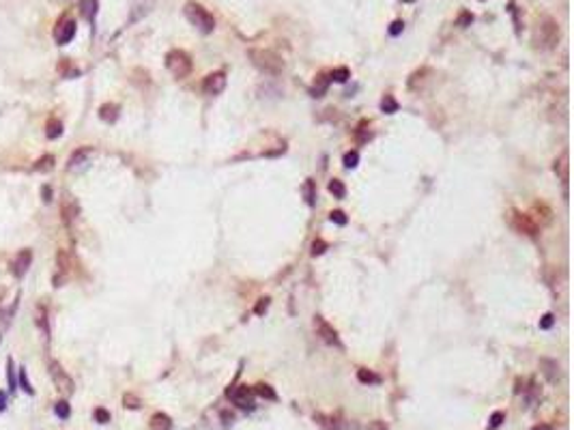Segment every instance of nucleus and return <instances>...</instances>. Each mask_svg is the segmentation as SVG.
Returning a JSON list of instances; mask_svg holds the SVG:
<instances>
[{
  "mask_svg": "<svg viewBox=\"0 0 574 430\" xmlns=\"http://www.w3.org/2000/svg\"><path fill=\"white\" fill-rule=\"evenodd\" d=\"M5 409H7V394L0 392V411H5Z\"/></svg>",
  "mask_w": 574,
  "mask_h": 430,
  "instance_id": "nucleus-48",
  "label": "nucleus"
},
{
  "mask_svg": "<svg viewBox=\"0 0 574 430\" xmlns=\"http://www.w3.org/2000/svg\"><path fill=\"white\" fill-rule=\"evenodd\" d=\"M50 376H52V381H54V385L58 387V392L67 394V396L74 394V390H76L74 379H71V376L62 370V366L58 361H50Z\"/></svg>",
  "mask_w": 574,
  "mask_h": 430,
  "instance_id": "nucleus-6",
  "label": "nucleus"
},
{
  "mask_svg": "<svg viewBox=\"0 0 574 430\" xmlns=\"http://www.w3.org/2000/svg\"><path fill=\"white\" fill-rule=\"evenodd\" d=\"M93 417H95L97 424H108L110 422V411H108V409H103V406H97L95 411H93Z\"/></svg>",
  "mask_w": 574,
  "mask_h": 430,
  "instance_id": "nucleus-36",
  "label": "nucleus"
},
{
  "mask_svg": "<svg viewBox=\"0 0 574 430\" xmlns=\"http://www.w3.org/2000/svg\"><path fill=\"white\" fill-rule=\"evenodd\" d=\"M372 138V131H370V125L363 121V123H359V127L355 129V140H357L359 144H366L368 140Z\"/></svg>",
  "mask_w": 574,
  "mask_h": 430,
  "instance_id": "nucleus-23",
  "label": "nucleus"
},
{
  "mask_svg": "<svg viewBox=\"0 0 574 430\" xmlns=\"http://www.w3.org/2000/svg\"><path fill=\"white\" fill-rule=\"evenodd\" d=\"M314 327H316V333L320 335L323 342L331 344V347H342V342H340V338H338V331L333 329L323 316H316V319H314Z\"/></svg>",
  "mask_w": 574,
  "mask_h": 430,
  "instance_id": "nucleus-9",
  "label": "nucleus"
},
{
  "mask_svg": "<svg viewBox=\"0 0 574 430\" xmlns=\"http://www.w3.org/2000/svg\"><path fill=\"white\" fill-rule=\"evenodd\" d=\"M45 133H48V138H52V140L60 138V135H62V123L58 119H50L48 125H45Z\"/></svg>",
  "mask_w": 574,
  "mask_h": 430,
  "instance_id": "nucleus-22",
  "label": "nucleus"
},
{
  "mask_svg": "<svg viewBox=\"0 0 574 430\" xmlns=\"http://www.w3.org/2000/svg\"><path fill=\"white\" fill-rule=\"evenodd\" d=\"M90 157H93V149H90V146H82V149H78L74 155L69 157L67 170H71V172L84 170V168L90 164Z\"/></svg>",
  "mask_w": 574,
  "mask_h": 430,
  "instance_id": "nucleus-11",
  "label": "nucleus"
},
{
  "mask_svg": "<svg viewBox=\"0 0 574 430\" xmlns=\"http://www.w3.org/2000/svg\"><path fill=\"white\" fill-rule=\"evenodd\" d=\"M78 215H80V207H78V202H76V198L67 194L65 200H62V219H65V224L69 226Z\"/></svg>",
  "mask_w": 574,
  "mask_h": 430,
  "instance_id": "nucleus-14",
  "label": "nucleus"
},
{
  "mask_svg": "<svg viewBox=\"0 0 574 430\" xmlns=\"http://www.w3.org/2000/svg\"><path fill=\"white\" fill-rule=\"evenodd\" d=\"M254 394H258L260 398H267V400H278V394L271 390V385H267V383H258L254 387Z\"/></svg>",
  "mask_w": 574,
  "mask_h": 430,
  "instance_id": "nucleus-25",
  "label": "nucleus"
},
{
  "mask_svg": "<svg viewBox=\"0 0 574 430\" xmlns=\"http://www.w3.org/2000/svg\"><path fill=\"white\" fill-rule=\"evenodd\" d=\"M426 76H430V69L422 67L420 71H415L413 76L409 78V88H411V90H420V88L424 86V82H426Z\"/></svg>",
  "mask_w": 574,
  "mask_h": 430,
  "instance_id": "nucleus-20",
  "label": "nucleus"
},
{
  "mask_svg": "<svg viewBox=\"0 0 574 430\" xmlns=\"http://www.w3.org/2000/svg\"><path fill=\"white\" fill-rule=\"evenodd\" d=\"M531 430H553L550 426H546V424H540V426H534Z\"/></svg>",
  "mask_w": 574,
  "mask_h": 430,
  "instance_id": "nucleus-49",
  "label": "nucleus"
},
{
  "mask_svg": "<svg viewBox=\"0 0 574 430\" xmlns=\"http://www.w3.org/2000/svg\"><path fill=\"white\" fill-rule=\"evenodd\" d=\"M155 7V0H131V13H129V22H138V19L147 17L151 13V9Z\"/></svg>",
  "mask_w": 574,
  "mask_h": 430,
  "instance_id": "nucleus-13",
  "label": "nucleus"
},
{
  "mask_svg": "<svg viewBox=\"0 0 574 430\" xmlns=\"http://www.w3.org/2000/svg\"><path fill=\"white\" fill-rule=\"evenodd\" d=\"M329 192L333 194V198H342L347 196V187H344V183L340 181V179H333V181H329Z\"/></svg>",
  "mask_w": 574,
  "mask_h": 430,
  "instance_id": "nucleus-27",
  "label": "nucleus"
},
{
  "mask_svg": "<svg viewBox=\"0 0 574 430\" xmlns=\"http://www.w3.org/2000/svg\"><path fill=\"white\" fill-rule=\"evenodd\" d=\"M325 250H327V243H325V241H323V239H316L314 243H312V256H320Z\"/></svg>",
  "mask_w": 574,
  "mask_h": 430,
  "instance_id": "nucleus-40",
  "label": "nucleus"
},
{
  "mask_svg": "<svg viewBox=\"0 0 574 430\" xmlns=\"http://www.w3.org/2000/svg\"><path fill=\"white\" fill-rule=\"evenodd\" d=\"M357 379H359V383H363V385H379V383H381V376L374 374V372L368 370V368H359V370H357Z\"/></svg>",
  "mask_w": 574,
  "mask_h": 430,
  "instance_id": "nucleus-21",
  "label": "nucleus"
},
{
  "mask_svg": "<svg viewBox=\"0 0 574 430\" xmlns=\"http://www.w3.org/2000/svg\"><path fill=\"white\" fill-rule=\"evenodd\" d=\"M306 196H308V205H314V183L312 181L306 183Z\"/></svg>",
  "mask_w": 574,
  "mask_h": 430,
  "instance_id": "nucleus-46",
  "label": "nucleus"
},
{
  "mask_svg": "<svg viewBox=\"0 0 574 430\" xmlns=\"http://www.w3.org/2000/svg\"><path fill=\"white\" fill-rule=\"evenodd\" d=\"M58 71L62 73V76H67V78H69V76H78V73H80L74 65H71V60H69V58H62V60H60Z\"/></svg>",
  "mask_w": 574,
  "mask_h": 430,
  "instance_id": "nucleus-33",
  "label": "nucleus"
},
{
  "mask_svg": "<svg viewBox=\"0 0 574 430\" xmlns=\"http://www.w3.org/2000/svg\"><path fill=\"white\" fill-rule=\"evenodd\" d=\"M54 164H56L54 155H43V157H39V160L35 162L33 170H35V172H41V174H45V172H52V170H54Z\"/></svg>",
  "mask_w": 574,
  "mask_h": 430,
  "instance_id": "nucleus-18",
  "label": "nucleus"
},
{
  "mask_svg": "<svg viewBox=\"0 0 574 430\" xmlns=\"http://www.w3.org/2000/svg\"><path fill=\"white\" fill-rule=\"evenodd\" d=\"M368 430H389V428L385 422H381V419H374V422L368 426Z\"/></svg>",
  "mask_w": 574,
  "mask_h": 430,
  "instance_id": "nucleus-47",
  "label": "nucleus"
},
{
  "mask_svg": "<svg viewBox=\"0 0 574 430\" xmlns=\"http://www.w3.org/2000/svg\"><path fill=\"white\" fill-rule=\"evenodd\" d=\"M553 323H555V316H553V314H544V316H542V321H540V327H542V329H550Z\"/></svg>",
  "mask_w": 574,
  "mask_h": 430,
  "instance_id": "nucleus-44",
  "label": "nucleus"
},
{
  "mask_svg": "<svg viewBox=\"0 0 574 430\" xmlns=\"http://www.w3.org/2000/svg\"><path fill=\"white\" fill-rule=\"evenodd\" d=\"M381 110H383L385 114H394V112H398V101H396L392 95H385V97H383V101H381Z\"/></svg>",
  "mask_w": 574,
  "mask_h": 430,
  "instance_id": "nucleus-29",
  "label": "nucleus"
},
{
  "mask_svg": "<svg viewBox=\"0 0 574 430\" xmlns=\"http://www.w3.org/2000/svg\"><path fill=\"white\" fill-rule=\"evenodd\" d=\"M192 67H194L192 58L183 50H170L168 54H166V69H168L174 78H179V80L187 78L192 73Z\"/></svg>",
  "mask_w": 574,
  "mask_h": 430,
  "instance_id": "nucleus-4",
  "label": "nucleus"
},
{
  "mask_svg": "<svg viewBox=\"0 0 574 430\" xmlns=\"http://www.w3.org/2000/svg\"><path fill=\"white\" fill-rule=\"evenodd\" d=\"M54 413H56L60 419H69V415H71L69 402H67V400H58V402L54 404Z\"/></svg>",
  "mask_w": 574,
  "mask_h": 430,
  "instance_id": "nucleus-31",
  "label": "nucleus"
},
{
  "mask_svg": "<svg viewBox=\"0 0 574 430\" xmlns=\"http://www.w3.org/2000/svg\"><path fill=\"white\" fill-rule=\"evenodd\" d=\"M267 308H269V297H263V299H258V303H256V308H254V312L258 314H265L267 312Z\"/></svg>",
  "mask_w": 574,
  "mask_h": 430,
  "instance_id": "nucleus-43",
  "label": "nucleus"
},
{
  "mask_svg": "<svg viewBox=\"0 0 574 430\" xmlns=\"http://www.w3.org/2000/svg\"><path fill=\"white\" fill-rule=\"evenodd\" d=\"M7 381H9V390L15 392L17 390V379H15V368H13V359H7Z\"/></svg>",
  "mask_w": 574,
  "mask_h": 430,
  "instance_id": "nucleus-28",
  "label": "nucleus"
},
{
  "mask_svg": "<svg viewBox=\"0 0 574 430\" xmlns=\"http://www.w3.org/2000/svg\"><path fill=\"white\" fill-rule=\"evenodd\" d=\"M30 263H33V252H30L28 247L22 250V252H17V256L13 260V265H11V274L15 278H24L28 267H30Z\"/></svg>",
  "mask_w": 574,
  "mask_h": 430,
  "instance_id": "nucleus-12",
  "label": "nucleus"
},
{
  "mask_svg": "<svg viewBox=\"0 0 574 430\" xmlns=\"http://www.w3.org/2000/svg\"><path fill=\"white\" fill-rule=\"evenodd\" d=\"M151 430H172V419L166 413H155L151 417Z\"/></svg>",
  "mask_w": 574,
  "mask_h": 430,
  "instance_id": "nucleus-17",
  "label": "nucleus"
},
{
  "mask_svg": "<svg viewBox=\"0 0 574 430\" xmlns=\"http://www.w3.org/2000/svg\"><path fill=\"white\" fill-rule=\"evenodd\" d=\"M329 78L333 80V82H340V84H344L349 78H351V71L347 69V67H338V69H333L331 73H329Z\"/></svg>",
  "mask_w": 574,
  "mask_h": 430,
  "instance_id": "nucleus-30",
  "label": "nucleus"
},
{
  "mask_svg": "<svg viewBox=\"0 0 574 430\" xmlns=\"http://www.w3.org/2000/svg\"><path fill=\"white\" fill-rule=\"evenodd\" d=\"M503 419H506L503 411H495L493 415H490V428H499L501 424H503Z\"/></svg>",
  "mask_w": 574,
  "mask_h": 430,
  "instance_id": "nucleus-39",
  "label": "nucleus"
},
{
  "mask_svg": "<svg viewBox=\"0 0 574 430\" xmlns=\"http://www.w3.org/2000/svg\"><path fill=\"white\" fill-rule=\"evenodd\" d=\"M35 321H37V325H39V329L48 335V314H45V308H43V306H39V310H37V314H35Z\"/></svg>",
  "mask_w": 574,
  "mask_h": 430,
  "instance_id": "nucleus-32",
  "label": "nucleus"
},
{
  "mask_svg": "<svg viewBox=\"0 0 574 430\" xmlns=\"http://www.w3.org/2000/svg\"><path fill=\"white\" fill-rule=\"evenodd\" d=\"M314 422L323 428V430H338V424H336V419L333 417H329V415H323V413H316L314 415Z\"/></svg>",
  "mask_w": 574,
  "mask_h": 430,
  "instance_id": "nucleus-24",
  "label": "nucleus"
},
{
  "mask_svg": "<svg viewBox=\"0 0 574 430\" xmlns=\"http://www.w3.org/2000/svg\"><path fill=\"white\" fill-rule=\"evenodd\" d=\"M329 82H331L329 73H318V78L314 80V86H312V95L323 97V95H325V90H327V86H329Z\"/></svg>",
  "mask_w": 574,
  "mask_h": 430,
  "instance_id": "nucleus-19",
  "label": "nucleus"
},
{
  "mask_svg": "<svg viewBox=\"0 0 574 430\" xmlns=\"http://www.w3.org/2000/svg\"><path fill=\"white\" fill-rule=\"evenodd\" d=\"M226 82H228V78H226L224 71H213L204 78L202 90L206 93V95H220V93L226 88Z\"/></svg>",
  "mask_w": 574,
  "mask_h": 430,
  "instance_id": "nucleus-8",
  "label": "nucleus"
},
{
  "mask_svg": "<svg viewBox=\"0 0 574 430\" xmlns=\"http://www.w3.org/2000/svg\"><path fill=\"white\" fill-rule=\"evenodd\" d=\"M510 224H512V228L516 230V233H520V235H529V237L538 235V224L529 215L516 211V209H514V211H510Z\"/></svg>",
  "mask_w": 574,
  "mask_h": 430,
  "instance_id": "nucleus-7",
  "label": "nucleus"
},
{
  "mask_svg": "<svg viewBox=\"0 0 574 430\" xmlns=\"http://www.w3.org/2000/svg\"><path fill=\"white\" fill-rule=\"evenodd\" d=\"M247 56L252 60V65L256 69H260L263 73H269V76H280L284 71V60H282L280 54H275L273 50H265V48H252L247 50Z\"/></svg>",
  "mask_w": 574,
  "mask_h": 430,
  "instance_id": "nucleus-2",
  "label": "nucleus"
},
{
  "mask_svg": "<svg viewBox=\"0 0 574 430\" xmlns=\"http://www.w3.org/2000/svg\"><path fill=\"white\" fill-rule=\"evenodd\" d=\"M402 30H404V22H402V19H396V22H392V26H389V35L398 37Z\"/></svg>",
  "mask_w": 574,
  "mask_h": 430,
  "instance_id": "nucleus-42",
  "label": "nucleus"
},
{
  "mask_svg": "<svg viewBox=\"0 0 574 430\" xmlns=\"http://www.w3.org/2000/svg\"><path fill=\"white\" fill-rule=\"evenodd\" d=\"M95 13H97V0H84V3H82V15L93 22V19H95Z\"/></svg>",
  "mask_w": 574,
  "mask_h": 430,
  "instance_id": "nucleus-26",
  "label": "nucleus"
},
{
  "mask_svg": "<svg viewBox=\"0 0 574 430\" xmlns=\"http://www.w3.org/2000/svg\"><path fill=\"white\" fill-rule=\"evenodd\" d=\"M471 24H473V13L471 11H461V15H458V19H456V26L467 28Z\"/></svg>",
  "mask_w": 574,
  "mask_h": 430,
  "instance_id": "nucleus-37",
  "label": "nucleus"
},
{
  "mask_svg": "<svg viewBox=\"0 0 574 430\" xmlns=\"http://www.w3.org/2000/svg\"><path fill=\"white\" fill-rule=\"evenodd\" d=\"M123 404H125V409H131V411H135V409L142 406L140 398L135 396V394H125V396H123Z\"/></svg>",
  "mask_w": 574,
  "mask_h": 430,
  "instance_id": "nucleus-35",
  "label": "nucleus"
},
{
  "mask_svg": "<svg viewBox=\"0 0 574 430\" xmlns=\"http://www.w3.org/2000/svg\"><path fill=\"white\" fill-rule=\"evenodd\" d=\"M404 3H413V0H404Z\"/></svg>",
  "mask_w": 574,
  "mask_h": 430,
  "instance_id": "nucleus-50",
  "label": "nucleus"
},
{
  "mask_svg": "<svg viewBox=\"0 0 574 430\" xmlns=\"http://www.w3.org/2000/svg\"><path fill=\"white\" fill-rule=\"evenodd\" d=\"M531 41H534V48H538V50L555 48L559 41V24L548 15L540 17L534 26V37H531Z\"/></svg>",
  "mask_w": 574,
  "mask_h": 430,
  "instance_id": "nucleus-1",
  "label": "nucleus"
},
{
  "mask_svg": "<svg viewBox=\"0 0 574 430\" xmlns=\"http://www.w3.org/2000/svg\"><path fill=\"white\" fill-rule=\"evenodd\" d=\"M359 164V153L357 151H349L347 155H344V166L347 168H355Z\"/></svg>",
  "mask_w": 574,
  "mask_h": 430,
  "instance_id": "nucleus-38",
  "label": "nucleus"
},
{
  "mask_svg": "<svg viewBox=\"0 0 574 430\" xmlns=\"http://www.w3.org/2000/svg\"><path fill=\"white\" fill-rule=\"evenodd\" d=\"M17 376H19V387H22V390L28 394V396H33L35 394V387L28 383V376H26V368H19V372H17Z\"/></svg>",
  "mask_w": 574,
  "mask_h": 430,
  "instance_id": "nucleus-34",
  "label": "nucleus"
},
{
  "mask_svg": "<svg viewBox=\"0 0 574 430\" xmlns=\"http://www.w3.org/2000/svg\"><path fill=\"white\" fill-rule=\"evenodd\" d=\"M228 396L239 409H254V390L247 385H241L237 390H228Z\"/></svg>",
  "mask_w": 574,
  "mask_h": 430,
  "instance_id": "nucleus-10",
  "label": "nucleus"
},
{
  "mask_svg": "<svg viewBox=\"0 0 574 430\" xmlns=\"http://www.w3.org/2000/svg\"><path fill=\"white\" fill-rule=\"evenodd\" d=\"M74 37H76V19L65 13L54 26V39L58 46H67Z\"/></svg>",
  "mask_w": 574,
  "mask_h": 430,
  "instance_id": "nucleus-5",
  "label": "nucleus"
},
{
  "mask_svg": "<svg viewBox=\"0 0 574 430\" xmlns=\"http://www.w3.org/2000/svg\"><path fill=\"white\" fill-rule=\"evenodd\" d=\"M329 219H331L333 224H338V226H344V224H347V215H344L342 211H331V213H329Z\"/></svg>",
  "mask_w": 574,
  "mask_h": 430,
  "instance_id": "nucleus-41",
  "label": "nucleus"
},
{
  "mask_svg": "<svg viewBox=\"0 0 574 430\" xmlns=\"http://www.w3.org/2000/svg\"><path fill=\"white\" fill-rule=\"evenodd\" d=\"M119 112H121V108L117 106V103H103V106L99 108V119L106 121V123H117Z\"/></svg>",
  "mask_w": 574,
  "mask_h": 430,
  "instance_id": "nucleus-16",
  "label": "nucleus"
},
{
  "mask_svg": "<svg viewBox=\"0 0 574 430\" xmlns=\"http://www.w3.org/2000/svg\"><path fill=\"white\" fill-rule=\"evenodd\" d=\"M540 370H542V374H544L550 383L559 381V364H557L555 359L542 357V359H540Z\"/></svg>",
  "mask_w": 574,
  "mask_h": 430,
  "instance_id": "nucleus-15",
  "label": "nucleus"
},
{
  "mask_svg": "<svg viewBox=\"0 0 574 430\" xmlns=\"http://www.w3.org/2000/svg\"><path fill=\"white\" fill-rule=\"evenodd\" d=\"M52 196H54V194H52V187H50V185H43V187H41V198H43L45 205L52 202Z\"/></svg>",
  "mask_w": 574,
  "mask_h": 430,
  "instance_id": "nucleus-45",
  "label": "nucleus"
},
{
  "mask_svg": "<svg viewBox=\"0 0 574 430\" xmlns=\"http://www.w3.org/2000/svg\"><path fill=\"white\" fill-rule=\"evenodd\" d=\"M183 13H185L187 19H190V24L196 26L202 35H211L213 30H215V17L209 13L200 3H196V0H190V3H185Z\"/></svg>",
  "mask_w": 574,
  "mask_h": 430,
  "instance_id": "nucleus-3",
  "label": "nucleus"
}]
</instances>
